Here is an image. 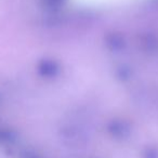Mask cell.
I'll use <instances>...</instances> for the list:
<instances>
[{"label":"cell","instance_id":"6da1fadb","mask_svg":"<svg viewBox=\"0 0 158 158\" xmlns=\"http://www.w3.org/2000/svg\"><path fill=\"white\" fill-rule=\"evenodd\" d=\"M78 1L81 3H85V5L103 6V5H110V3L121 2V1H125V0H78Z\"/></svg>","mask_w":158,"mask_h":158},{"label":"cell","instance_id":"7a4b0ae2","mask_svg":"<svg viewBox=\"0 0 158 158\" xmlns=\"http://www.w3.org/2000/svg\"><path fill=\"white\" fill-rule=\"evenodd\" d=\"M143 158H158V152L156 149L148 148L143 155Z\"/></svg>","mask_w":158,"mask_h":158},{"label":"cell","instance_id":"3957f363","mask_svg":"<svg viewBox=\"0 0 158 158\" xmlns=\"http://www.w3.org/2000/svg\"><path fill=\"white\" fill-rule=\"evenodd\" d=\"M24 158H38V157L35 155H27V156H25Z\"/></svg>","mask_w":158,"mask_h":158}]
</instances>
